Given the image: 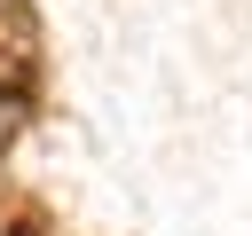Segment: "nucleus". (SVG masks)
Wrapping results in <instances>:
<instances>
[{"label":"nucleus","instance_id":"nucleus-1","mask_svg":"<svg viewBox=\"0 0 252 236\" xmlns=\"http://www.w3.org/2000/svg\"><path fill=\"white\" fill-rule=\"evenodd\" d=\"M0 102H32V63L16 47H0Z\"/></svg>","mask_w":252,"mask_h":236},{"label":"nucleus","instance_id":"nucleus-2","mask_svg":"<svg viewBox=\"0 0 252 236\" xmlns=\"http://www.w3.org/2000/svg\"><path fill=\"white\" fill-rule=\"evenodd\" d=\"M8 236H39V228H32V220H16V228H8Z\"/></svg>","mask_w":252,"mask_h":236}]
</instances>
